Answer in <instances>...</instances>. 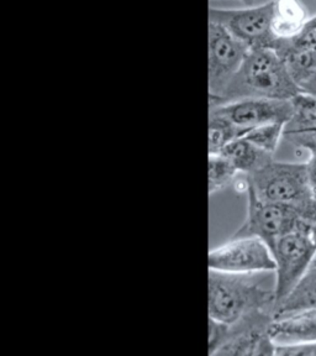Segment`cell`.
<instances>
[{
	"label": "cell",
	"instance_id": "obj_1",
	"mask_svg": "<svg viewBox=\"0 0 316 356\" xmlns=\"http://www.w3.org/2000/svg\"><path fill=\"white\" fill-rule=\"evenodd\" d=\"M300 92L299 86L276 50L255 47L250 49L222 97L209 104L246 98L290 100Z\"/></svg>",
	"mask_w": 316,
	"mask_h": 356
},
{
	"label": "cell",
	"instance_id": "obj_2",
	"mask_svg": "<svg viewBox=\"0 0 316 356\" xmlns=\"http://www.w3.org/2000/svg\"><path fill=\"white\" fill-rule=\"evenodd\" d=\"M274 289L265 287L256 275L209 270V318L217 322H238L256 311H272Z\"/></svg>",
	"mask_w": 316,
	"mask_h": 356
},
{
	"label": "cell",
	"instance_id": "obj_3",
	"mask_svg": "<svg viewBox=\"0 0 316 356\" xmlns=\"http://www.w3.org/2000/svg\"><path fill=\"white\" fill-rule=\"evenodd\" d=\"M244 177L249 186L247 191L258 198L294 207L308 224L315 216L316 200L309 189L306 162L277 161L271 159Z\"/></svg>",
	"mask_w": 316,
	"mask_h": 356
},
{
	"label": "cell",
	"instance_id": "obj_4",
	"mask_svg": "<svg viewBox=\"0 0 316 356\" xmlns=\"http://www.w3.org/2000/svg\"><path fill=\"white\" fill-rule=\"evenodd\" d=\"M274 259V307L288 295L306 275L316 259V245L311 238L309 224L285 234L276 241L272 249Z\"/></svg>",
	"mask_w": 316,
	"mask_h": 356
},
{
	"label": "cell",
	"instance_id": "obj_5",
	"mask_svg": "<svg viewBox=\"0 0 316 356\" xmlns=\"http://www.w3.org/2000/svg\"><path fill=\"white\" fill-rule=\"evenodd\" d=\"M246 195V217L233 235L256 236L272 249L278 239L308 222L294 207L261 200L251 191H247Z\"/></svg>",
	"mask_w": 316,
	"mask_h": 356
},
{
	"label": "cell",
	"instance_id": "obj_6",
	"mask_svg": "<svg viewBox=\"0 0 316 356\" xmlns=\"http://www.w3.org/2000/svg\"><path fill=\"white\" fill-rule=\"evenodd\" d=\"M273 319L272 311H256L238 322L225 323L222 344L213 356L276 355Z\"/></svg>",
	"mask_w": 316,
	"mask_h": 356
},
{
	"label": "cell",
	"instance_id": "obj_7",
	"mask_svg": "<svg viewBox=\"0 0 316 356\" xmlns=\"http://www.w3.org/2000/svg\"><path fill=\"white\" fill-rule=\"evenodd\" d=\"M274 267L269 246L256 236L233 235L209 252V270L214 271L260 275L274 273Z\"/></svg>",
	"mask_w": 316,
	"mask_h": 356
},
{
	"label": "cell",
	"instance_id": "obj_8",
	"mask_svg": "<svg viewBox=\"0 0 316 356\" xmlns=\"http://www.w3.org/2000/svg\"><path fill=\"white\" fill-rule=\"evenodd\" d=\"M249 51L225 26L209 22V103L222 97Z\"/></svg>",
	"mask_w": 316,
	"mask_h": 356
},
{
	"label": "cell",
	"instance_id": "obj_9",
	"mask_svg": "<svg viewBox=\"0 0 316 356\" xmlns=\"http://www.w3.org/2000/svg\"><path fill=\"white\" fill-rule=\"evenodd\" d=\"M272 0L244 9H209V22L228 29L250 49H274L278 40L272 31Z\"/></svg>",
	"mask_w": 316,
	"mask_h": 356
},
{
	"label": "cell",
	"instance_id": "obj_10",
	"mask_svg": "<svg viewBox=\"0 0 316 356\" xmlns=\"http://www.w3.org/2000/svg\"><path fill=\"white\" fill-rule=\"evenodd\" d=\"M211 113L233 124L242 133H247L251 129L261 127L271 122H288L293 106L292 99H261V98H246V99L231 100L222 104L210 106Z\"/></svg>",
	"mask_w": 316,
	"mask_h": 356
},
{
	"label": "cell",
	"instance_id": "obj_11",
	"mask_svg": "<svg viewBox=\"0 0 316 356\" xmlns=\"http://www.w3.org/2000/svg\"><path fill=\"white\" fill-rule=\"evenodd\" d=\"M298 84L316 70V15L308 19L303 30L290 40H278L274 49Z\"/></svg>",
	"mask_w": 316,
	"mask_h": 356
},
{
	"label": "cell",
	"instance_id": "obj_12",
	"mask_svg": "<svg viewBox=\"0 0 316 356\" xmlns=\"http://www.w3.org/2000/svg\"><path fill=\"white\" fill-rule=\"evenodd\" d=\"M293 113L284 127V139L297 149L316 151V98L300 92L292 99Z\"/></svg>",
	"mask_w": 316,
	"mask_h": 356
},
{
	"label": "cell",
	"instance_id": "obj_13",
	"mask_svg": "<svg viewBox=\"0 0 316 356\" xmlns=\"http://www.w3.org/2000/svg\"><path fill=\"white\" fill-rule=\"evenodd\" d=\"M271 333L276 343L279 340L285 343L316 341V309L274 318Z\"/></svg>",
	"mask_w": 316,
	"mask_h": 356
},
{
	"label": "cell",
	"instance_id": "obj_14",
	"mask_svg": "<svg viewBox=\"0 0 316 356\" xmlns=\"http://www.w3.org/2000/svg\"><path fill=\"white\" fill-rule=\"evenodd\" d=\"M272 31L277 40H290L303 30L308 22L301 0H272Z\"/></svg>",
	"mask_w": 316,
	"mask_h": 356
},
{
	"label": "cell",
	"instance_id": "obj_15",
	"mask_svg": "<svg viewBox=\"0 0 316 356\" xmlns=\"http://www.w3.org/2000/svg\"><path fill=\"white\" fill-rule=\"evenodd\" d=\"M316 309V265L295 284L294 289L273 308L274 318L283 317L298 312Z\"/></svg>",
	"mask_w": 316,
	"mask_h": 356
},
{
	"label": "cell",
	"instance_id": "obj_16",
	"mask_svg": "<svg viewBox=\"0 0 316 356\" xmlns=\"http://www.w3.org/2000/svg\"><path fill=\"white\" fill-rule=\"evenodd\" d=\"M225 156L228 161L233 163L240 175H251L263 166L266 162L273 159L272 155L267 154L247 139L239 138L231 141L230 144L220 152Z\"/></svg>",
	"mask_w": 316,
	"mask_h": 356
},
{
	"label": "cell",
	"instance_id": "obj_17",
	"mask_svg": "<svg viewBox=\"0 0 316 356\" xmlns=\"http://www.w3.org/2000/svg\"><path fill=\"white\" fill-rule=\"evenodd\" d=\"M242 136L244 133L233 124L209 111V155L220 154L231 141Z\"/></svg>",
	"mask_w": 316,
	"mask_h": 356
},
{
	"label": "cell",
	"instance_id": "obj_18",
	"mask_svg": "<svg viewBox=\"0 0 316 356\" xmlns=\"http://www.w3.org/2000/svg\"><path fill=\"white\" fill-rule=\"evenodd\" d=\"M240 173L225 156L209 155V193L214 195L233 186Z\"/></svg>",
	"mask_w": 316,
	"mask_h": 356
},
{
	"label": "cell",
	"instance_id": "obj_19",
	"mask_svg": "<svg viewBox=\"0 0 316 356\" xmlns=\"http://www.w3.org/2000/svg\"><path fill=\"white\" fill-rule=\"evenodd\" d=\"M284 127L285 124L283 122L265 124L261 127L251 129L244 134V138L251 141L258 149L273 156L278 150L281 141L284 139Z\"/></svg>",
	"mask_w": 316,
	"mask_h": 356
},
{
	"label": "cell",
	"instance_id": "obj_20",
	"mask_svg": "<svg viewBox=\"0 0 316 356\" xmlns=\"http://www.w3.org/2000/svg\"><path fill=\"white\" fill-rule=\"evenodd\" d=\"M306 177H308V184L310 189L313 198L316 200V151L310 152V156L306 162Z\"/></svg>",
	"mask_w": 316,
	"mask_h": 356
},
{
	"label": "cell",
	"instance_id": "obj_21",
	"mask_svg": "<svg viewBox=\"0 0 316 356\" xmlns=\"http://www.w3.org/2000/svg\"><path fill=\"white\" fill-rule=\"evenodd\" d=\"M300 90L308 93V95H313L316 98V70L313 72L308 73L306 77L301 78L298 82Z\"/></svg>",
	"mask_w": 316,
	"mask_h": 356
},
{
	"label": "cell",
	"instance_id": "obj_22",
	"mask_svg": "<svg viewBox=\"0 0 316 356\" xmlns=\"http://www.w3.org/2000/svg\"><path fill=\"white\" fill-rule=\"evenodd\" d=\"M309 230H310L311 238H313L316 245V214L309 222Z\"/></svg>",
	"mask_w": 316,
	"mask_h": 356
},
{
	"label": "cell",
	"instance_id": "obj_23",
	"mask_svg": "<svg viewBox=\"0 0 316 356\" xmlns=\"http://www.w3.org/2000/svg\"><path fill=\"white\" fill-rule=\"evenodd\" d=\"M241 1H244V3H249L251 0H241Z\"/></svg>",
	"mask_w": 316,
	"mask_h": 356
},
{
	"label": "cell",
	"instance_id": "obj_24",
	"mask_svg": "<svg viewBox=\"0 0 316 356\" xmlns=\"http://www.w3.org/2000/svg\"><path fill=\"white\" fill-rule=\"evenodd\" d=\"M314 264H315V265H316V259H315V261H314Z\"/></svg>",
	"mask_w": 316,
	"mask_h": 356
}]
</instances>
